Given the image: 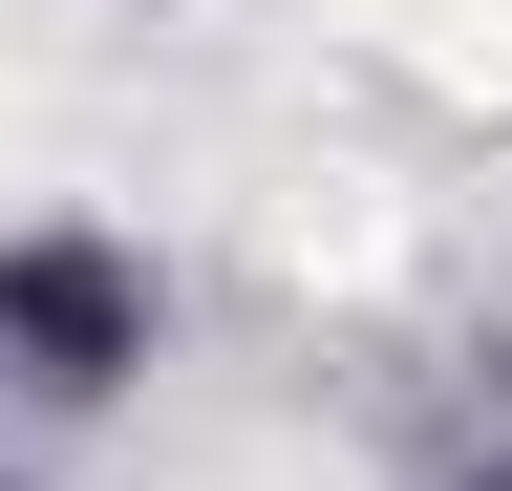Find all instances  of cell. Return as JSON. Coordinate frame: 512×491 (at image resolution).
<instances>
[{"label":"cell","mask_w":512,"mask_h":491,"mask_svg":"<svg viewBox=\"0 0 512 491\" xmlns=\"http://www.w3.org/2000/svg\"><path fill=\"white\" fill-rule=\"evenodd\" d=\"M470 491H512V470H470Z\"/></svg>","instance_id":"2"},{"label":"cell","mask_w":512,"mask_h":491,"mask_svg":"<svg viewBox=\"0 0 512 491\" xmlns=\"http://www.w3.org/2000/svg\"><path fill=\"white\" fill-rule=\"evenodd\" d=\"M0 363H22V385H107V363H150V278H128L107 235H22V257H0Z\"/></svg>","instance_id":"1"}]
</instances>
